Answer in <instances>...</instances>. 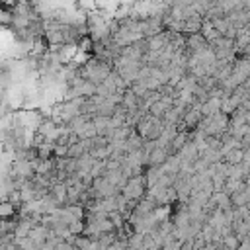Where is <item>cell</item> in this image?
<instances>
[{
  "label": "cell",
  "mask_w": 250,
  "mask_h": 250,
  "mask_svg": "<svg viewBox=\"0 0 250 250\" xmlns=\"http://www.w3.org/2000/svg\"><path fill=\"white\" fill-rule=\"evenodd\" d=\"M111 70H113V64L107 62V61H102V59H98V57L84 61V64L78 68L80 76L88 78V80L94 82L96 86H98L100 82H104V80L111 74Z\"/></svg>",
  "instance_id": "1"
},
{
  "label": "cell",
  "mask_w": 250,
  "mask_h": 250,
  "mask_svg": "<svg viewBox=\"0 0 250 250\" xmlns=\"http://www.w3.org/2000/svg\"><path fill=\"white\" fill-rule=\"evenodd\" d=\"M229 123H230V117L227 113L219 111V113H213V115H205L199 121L197 129L201 133H205L207 137H221L229 131Z\"/></svg>",
  "instance_id": "2"
},
{
  "label": "cell",
  "mask_w": 250,
  "mask_h": 250,
  "mask_svg": "<svg viewBox=\"0 0 250 250\" xmlns=\"http://www.w3.org/2000/svg\"><path fill=\"white\" fill-rule=\"evenodd\" d=\"M145 193H146V180H145V176H141V174L131 176V178L125 182V186L121 188V195H123L125 199H131V201H139Z\"/></svg>",
  "instance_id": "3"
},
{
  "label": "cell",
  "mask_w": 250,
  "mask_h": 250,
  "mask_svg": "<svg viewBox=\"0 0 250 250\" xmlns=\"http://www.w3.org/2000/svg\"><path fill=\"white\" fill-rule=\"evenodd\" d=\"M14 213H16V205L12 201L6 199V201L0 203V219H10Z\"/></svg>",
  "instance_id": "4"
},
{
  "label": "cell",
  "mask_w": 250,
  "mask_h": 250,
  "mask_svg": "<svg viewBox=\"0 0 250 250\" xmlns=\"http://www.w3.org/2000/svg\"><path fill=\"white\" fill-rule=\"evenodd\" d=\"M72 250H78V248H72Z\"/></svg>",
  "instance_id": "5"
}]
</instances>
